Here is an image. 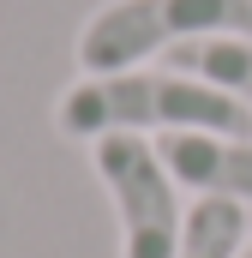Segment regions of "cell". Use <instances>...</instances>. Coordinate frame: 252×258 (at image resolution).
<instances>
[{
  "instance_id": "obj_1",
  "label": "cell",
  "mask_w": 252,
  "mask_h": 258,
  "mask_svg": "<svg viewBox=\"0 0 252 258\" xmlns=\"http://www.w3.org/2000/svg\"><path fill=\"white\" fill-rule=\"evenodd\" d=\"M54 126L66 138H108V132H222V138H252V114L222 96L216 84L192 78L180 66H132V72H102L66 84L54 102Z\"/></svg>"
},
{
  "instance_id": "obj_2",
  "label": "cell",
  "mask_w": 252,
  "mask_h": 258,
  "mask_svg": "<svg viewBox=\"0 0 252 258\" xmlns=\"http://www.w3.org/2000/svg\"><path fill=\"white\" fill-rule=\"evenodd\" d=\"M204 36H252V0H108L78 24V78L132 72Z\"/></svg>"
},
{
  "instance_id": "obj_3",
  "label": "cell",
  "mask_w": 252,
  "mask_h": 258,
  "mask_svg": "<svg viewBox=\"0 0 252 258\" xmlns=\"http://www.w3.org/2000/svg\"><path fill=\"white\" fill-rule=\"evenodd\" d=\"M90 168L120 216V258H174L186 228V186L162 162L156 138L144 132H108L90 144Z\"/></svg>"
},
{
  "instance_id": "obj_4",
  "label": "cell",
  "mask_w": 252,
  "mask_h": 258,
  "mask_svg": "<svg viewBox=\"0 0 252 258\" xmlns=\"http://www.w3.org/2000/svg\"><path fill=\"white\" fill-rule=\"evenodd\" d=\"M162 162L192 198H234L252 204V138H222V132H168L156 138Z\"/></svg>"
},
{
  "instance_id": "obj_5",
  "label": "cell",
  "mask_w": 252,
  "mask_h": 258,
  "mask_svg": "<svg viewBox=\"0 0 252 258\" xmlns=\"http://www.w3.org/2000/svg\"><path fill=\"white\" fill-rule=\"evenodd\" d=\"M168 66L216 84L222 96H234L252 114V36H204V42H186V48L168 54Z\"/></svg>"
},
{
  "instance_id": "obj_6",
  "label": "cell",
  "mask_w": 252,
  "mask_h": 258,
  "mask_svg": "<svg viewBox=\"0 0 252 258\" xmlns=\"http://www.w3.org/2000/svg\"><path fill=\"white\" fill-rule=\"evenodd\" d=\"M246 246V204L234 198H192L186 204V228L174 258H240Z\"/></svg>"
},
{
  "instance_id": "obj_7",
  "label": "cell",
  "mask_w": 252,
  "mask_h": 258,
  "mask_svg": "<svg viewBox=\"0 0 252 258\" xmlns=\"http://www.w3.org/2000/svg\"><path fill=\"white\" fill-rule=\"evenodd\" d=\"M240 258H252V234H246V246H240Z\"/></svg>"
}]
</instances>
